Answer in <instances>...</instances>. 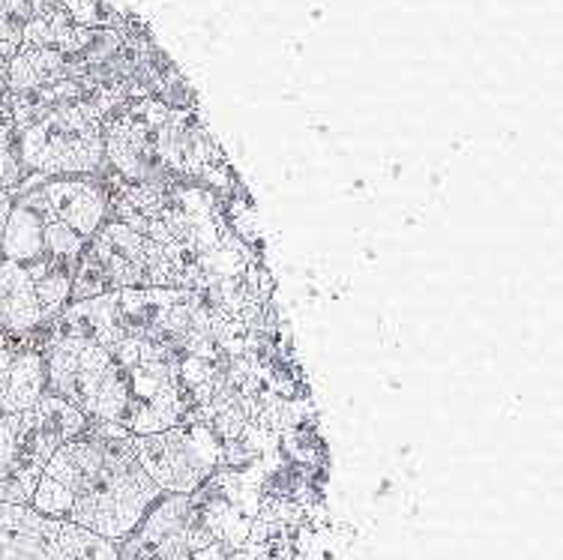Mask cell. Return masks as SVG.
<instances>
[{
  "label": "cell",
  "instance_id": "17",
  "mask_svg": "<svg viewBox=\"0 0 563 560\" xmlns=\"http://www.w3.org/2000/svg\"><path fill=\"white\" fill-rule=\"evenodd\" d=\"M31 15L27 0H0V61H10L22 48L24 22Z\"/></svg>",
  "mask_w": 563,
  "mask_h": 560
},
{
  "label": "cell",
  "instance_id": "14",
  "mask_svg": "<svg viewBox=\"0 0 563 560\" xmlns=\"http://www.w3.org/2000/svg\"><path fill=\"white\" fill-rule=\"evenodd\" d=\"M24 270L31 276L33 292H36V300H40V309H43V323H48L52 318L64 312L69 300H73V276H76V267L43 255V259L24 264Z\"/></svg>",
  "mask_w": 563,
  "mask_h": 560
},
{
  "label": "cell",
  "instance_id": "16",
  "mask_svg": "<svg viewBox=\"0 0 563 560\" xmlns=\"http://www.w3.org/2000/svg\"><path fill=\"white\" fill-rule=\"evenodd\" d=\"M24 165L19 156V127L12 118V108L7 94L0 97V189H15L22 184Z\"/></svg>",
  "mask_w": 563,
  "mask_h": 560
},
{
  "label": "cell",
  "instance_id": "2",
  "mask_svg": "<svg viewBox=\"0 0 563 560\" xmlns=\"http://www.w3.org/2000/svg\"><path fill=\"white\" fill-rule=\"evenodd\" d=\"M123 288H192L198 292V264L184 252L156 243L123 222L106 219L87 240L73 276V300H87Z\"/></svg>",
  "mask_w": 563,
  "mask_h": 560
},
{
  "label": "cell",
  "instance_id": "15",
  "mask_svg": "<svg viewBox=\"0 0 563 560\" xmlns=\"http://www.w3.org/2000/svg\"><path fill=\"white\" fill-rule=\"evenodd\" d=\"M52 560H120V546L93 530L60 521Z\"/></svg>",
  "mask_w": 563,
  "mask_h": 560
},
{
  "label": "cell",
  "instance_id": "5",
  "mask_svg": "<svg viewBox=\"0 0 563 560\" xmlns=\"http://www.w3.org/2000/svg\"><path fill=\"white\" fill-rule=\"evenodd\" d=\"M111 354L130 384V410L123 420L126 435H156L186 420H196L192 389L180 377V360L168 348L123 336Z\"/></svg>",
  "mask_w": 563,
  "mask_h": 560
},
{
  "label": "cell",
  "instance_id": "1",
  "mask_svg": "<svg viewBox=\"0 0 563 560\" xmlns=\"http://www.w3.org/2000/svg\"><path fill=\"white\" fill-rule=\"evenodd\" d=\"M159 497L132 453L130 435L118 426H90L48 459L31 507L120 546Z\"/></svg>",
  "mask_w": 563,
  "mask_h": 560
},
{
  "label": "cell",
  "instance_id": "12",
  "mask_svg": "<svg viewBox=\"0 0 563 560\" xmlns=\"http://www.w3.org/2000/svg\"><path fill=\"white\" fill-rule=\"evenodd\" d=\"M43 327V309L27 270L15 261H0V333L24 336Z\"/></svg>",
  "mask_w": 563,
  "mask_h": 560
},
{
  "label": "cell",
  "instance_id": "11",
  "mask_svg": "<svg viewBox=\"0 0 563 560\" xmlns=\"http://www.w3.org/2000/svg\"><path fill=\"white\" fill-rule=\"evenodd\" d=\"M60 518L31 504H0V560H52Z\"/></svg>",
  "mask_w": 563,
  "mask_h": 560
},
{
  "label": "cell",
  "instance_id": "8",
  "mask_svg": "<svg viewBox=\"0 0 563 560\" xmlns=\"http://www.w3.org/2000/svg\"><path fill=\"white\" fill-rule=\"evenodd\" d=\"M120 560H228L192 509L189 495H163L120 542Z\"/></svg>",
  "mask_w": 563,
  "mask_h": 560
},
{
  "label": "cell",
  "instance_id": "7",
  "mask_svg": "<svg viewBox=\"0 0 563 560\" xmlns=\"http://www.w3.org/2000/svg\"><path fill=\"white\" fill-rule=\"evenodd\" d=\"M130 447L163 495H196L222 468V441L205 420H186L156 435H132Z\"/></svg>",
  "mask_w": 563,
  "mask_h": 560
},
{
  "label": "cell",
  "instance_id": "10",
  "mask_svg": "<svg viewBox=\"0 0 563 560\" xmlns=\"http://www.w3.org/2000/svg\"><path fill=\"white\" fill-rule=\"evenodd\" d=\"M45 205L78 238L90 240L109 219V193L102 174H76V177H45L40 184Z\"/></svg>",
  "mask_w": 563,
  "mask_h": 560
},
{
  "label": "cell",
  "instance_id": "18",
  "mask_svg": "<svg viewBox=\"0 0 563 560\" xmlns=\"http://www.w3.org/2000/svg\"><path fill=\"white\" fill-rule=\"evenodd\" d=\"M12 201H15V193L12 189H0V261H3V231H7Z\"/></svg>",
  "mask_w": 563,
  "mask_h": 560
},
{
  "label": "cell",
  "instance_id": "3",
  "mask_svg": "<svg viewBox=\"0 0 563 560\" xmlns=\"http://www.w3.org/2000/svg\"><path fill=\"white\" fill-rule=\"evenodd\" d=\"M87 429L90 422L55 393L31 410L0 414V504H31L48 459Z\"/></svg>",
  "mask_w": 563,
  "mask_h": 560
},
{
  "label": "cell",
  "instance_id": "6",
  "mask_svg": "<svg viewBox=\"0 0 563 560\" xmlns=\"http://www.w3.org/2000/svg\"><path fill=\"white\" fill-rule=\"evenodd\" d=\"M45 377L55 393L90 426L123 429L130 410V384L111 351L73 339L45 342Z\"/></svg>",
  "mask_w": 563,
  "mask_h": 560
},
{
  "label": "cell",
  "instance_id": "4",
  "mask_svg": "<svg viewBox=\"0 0 563 560\" xmlns=\"http://www.w3.org/2000/svg\"><path fill=\"white\" fill-rule=\"evenodd\" d=\"M106 111L90 99L48 108L19 132L24 174L76 177L106 172Z\"/></svg>",
  "mask_w": 563,
  "mask_h": 560
},
{
  "label": "cell",
  "instance_id": "9",
  "mask_svg": "<svg viewBox=\"0 0 563 560\" xmlns=\"http://www.w3.org/2000/svg\"><path fill=\"white\" fill-rule=\"evenodd\" d=\"M48 393L45 342L40 330L0 333V414L31 410Z\"/></svg>",
  "mask_w": 563,
  "mask_h": 560
},
{
  "label": "cell",
  "instance_id": "13",
  "mask_svg": "<svg viewBox=\"0 0 563 560\" xmlns=\"http://www.w3.org/2000/svg\"><path fill=\"white\" fill-rule=\"evenodd\" d=\"M64 78H73V61L55 48H40V45H22L7 66L10 94H33Z\"/></svg>",
  "mask_w": 563,
  "mask_h": 560
}]
</instances>
